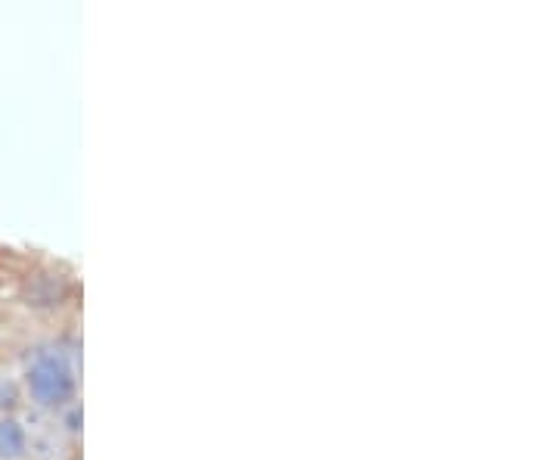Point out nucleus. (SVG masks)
<instances>
[{"instance_id":"1","label":"nucleus","mask_w":559,"mask_h":460,"mask_svg":"<svg viewBox=\"0 0 559 460\" xmlns=\"http://www.w3.org/2000/svg\"><path fill=\"white\" fill-rule=\"evenodd\" d=\"M25 389L40 408H60L75 389L72 364L57 345H40L25 361Z\"/></svg>"},{"instance_id":"2","label":"nucleus","mask_w":559,"mask_h":460,"mask_svg":"<svg viewBox=\"0 0 559 460\" xmlns=\"http://www.w3.org/2000/svg\"><path fill=\"white\" fill-rule=\"evenodd\" d=\"M28 455V433L16 417H0V460H22Z\"/></svg>"}]
</instances>
